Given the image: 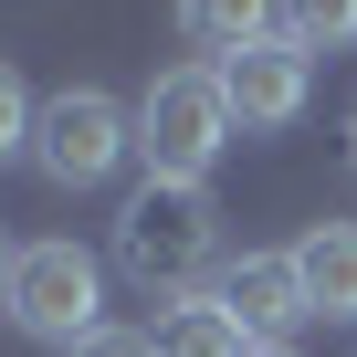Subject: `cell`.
Instances as JSON below:
<instances>
[{
  "instance_id": "10",
  "label": "cell",
  "mask_w": 357,
  "mask_h": 357,
  "mask_svg": "<svg viewBox=\"0 0 357 357\" xmlns=\"http://www.w3.org/2000/svg\"><path fill=\"white\" fill-rule=\"evenodd\" d=\"M273 32L305 53H347L357 43V0H273Z\"/></svg>"
},
{
  "instance_id": "13",
  "label": "cell",
  "mask_w": 357,
  "mask_h": 357,
  "mask_svg": "<svg viewBox=\"0 0 357 357\" xmlns=\"http://www.w3.org/2000/svg\"><path fill=\"white\" fill-rule=\"evenodd\" d=\"M11 263H22V252H11V242H0V294H11Z\"/></svg>"
},
{
  "instance_id": "3",
  "label": "cell",
  "mask_w": 357,
  "mask_h": 357,
  "mask_svg": "<svg viewBox=\"0 0 357 357\" xmlns=\"http://www.w3.org/2000/svg\"><path fill=\"white\" fill-rule=\"evenodd\" d=\"M0 315H11L22 336H43V347H84L95 326H105V263L84 252V242H22V263H11V294H0Z\"/></svg>"
},
{
  "instance_id": "4",
  "label": "cell",
  "mask_w": 357,
  "mask_h": 357,
  "mask_svg": "<svg viewBox=\"0 0 357 357\" xmlns=\"http://www.w3.org/2000/svg\"><path fill=\"white\" fill-rule=\"evenodd\" d=\"M116 158H137V116L105 84H63L32 126V168L53 190H95V178H116Z\"/></svg>"
},
{
  "instance_id": "1",
  "label": "cell",
  "mask_w": 357,
  "mask_h": 357,
  "mask_svg": "<svg viewBox=\"0 0 357 357\" xmlns=\"http://www.w3.org/2000/svg\"><path fill=\"white\" fill-rule=\"evenodd\" d=\"M116 273H137L147 294H211L221 273V211L211 190H190V178H137L126 211H116Z\"/></svg>"
},
{
  "instance_id": "11",
  "label": "cell",
  "mask_w": 357,
  "mask_h": 357,
  "mask_svg": "<svg viewBox=\"0 0 357 357\" xmlns=\"http://www.w3.org/2000/svg\"><path fill=\"white\" fill-rule=\"evenodd\" d=\"M32 126H43V105L22 95V74L0 63V158H32Z\"/></svg>"
},
{
  "instance_id": "5",
  "label": "cell",
  "mask_w": 357,
  "mask_h": 357,
  "mask_svg": "<svg viewBox=\"0 0 357 357\" xmlns=\"http://www.w3.org/2000/svg\"><path fill=\"white\" fill-rule=\"evenodd\" d=\"M211 74H221V95H231V126H242V137L294 126V116H305V95H315V53H305V43H284V32L242 43V53H231V63H211Z\"/></svg>"
},
{
  "instance_id": "7",
  "label": "cell",
  "mask_w": 357,
  "mask_h": 357,
  "mask_svg": "<svg viewBox=\"0 0 357 357\" xmlns=\"http://www.w3.org/2000/svg\"><path fill=\"white\" fill-rule=\"evenodd\" d=\"M294 273H305L315 315H357V221H315L294 242Z\"/></svg>"
},
{
  "instance_id": "2",
  "label": "cell",
  "mask_w": 357,
  "mask_h": 357,
  "mask_svg": "<svg viewBox=\"0 0 357 357\" xmlns=\"http://www.w3.org/2000/svg\"><path fill=\"white\" fill-rule=\"evenodd\" d=\"M231 137L242 126H231V95H221L211 63H178V74H158L137 95V158H147V178H190V190H200Z\"/></svg>"
},
{
  "instance_id": "8",
  "label": "cell",
  "mask_w": 357,
  "mask_h": 357,
  "mask_svg": "<svg viewBox=\"0 0 357 357\" xmlns=\"http://www.w3.org/2000/svg\"><path fill=\"white\" fill-rule=\"evenodd\" d=\"M158 357H252V336H242V315L221 294H178L158 315Z\"/></svg>"
},
{
  "instance_id": "12",
  "label": "cell",
  "mask_w": 357,
  "mask_h": 357,
  "mask_svg": "<svg viewBox=\"0 0 357 357\" xmlns=\"http://www.w3.org/2000/svg\"><path fill=\"white\" fill-rule=\"evenodd\" d=\"M74 357H158V336H137V326H95Z\"/></svg>"
},
{
  "instance_id": "14",
  "label": "cell",
  "mask_w": 357,
  "mask_h": 357,
  "mask_svg": "<svg viewBox=\"0 0 357 357\" xmlns=\"http://www.w3.org/2000/svg\"><path fill=\"white\" fill-rule=\"evenodd\" d=\"M252 357H294V347H252Z\"/></svg>"
},
{
  "instance_id": "6",
  "label": "cell",
  "mask_w": 357,
  "mask_h": 357,
  "mask_svg": "<svg viewBox=\"0 0 357 357\" xmlns=\"http://www.w3.org/2000/svg\"><path fill=\"white\" fill-rule=\"evenodd\" d=\"M211 294L242 315V336H252V347H294V326L315 315V305H305L294 252H242V263H221V284H211Z\"/></svg>"
},
{
  "instance_id": "9",
  "label": "cell",
  "mask_w": 357,
  "mask_h": 357,
  "mask_svg": "<svg viewBox=\"0 0 357 357\" xmlns=\"http://www.w3.org/2000/svg\"><path fill=\"white\" fill-rule=\"evenodd\" d=\"M178 32H190L211 63H231L242 43H263V32H273V0H178Z\"/></svg>"
},
{
  "instance_id": "15",
  "label": "cell",
  "mask_w": 357,
  "mask_h": 357,
  "mask_svg": "<svg viewBox=\"0 0 357 357\" xmlns=\"http://www.w3.org/2000/svg\"><path fill=\"white\" fill-rule=\"evenodd\" d=\"M347 158H357V116H347Z\"/></svg>"
}]
</instances>
